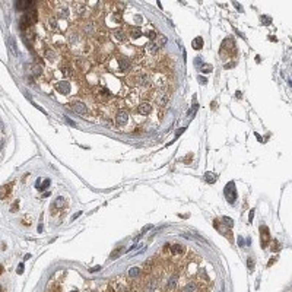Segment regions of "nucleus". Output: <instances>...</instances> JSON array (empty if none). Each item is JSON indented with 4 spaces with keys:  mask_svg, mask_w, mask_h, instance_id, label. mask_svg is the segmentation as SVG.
<instances>
[{
    "mask_svg": "<svg viewBox=\"0 0 292 292\" xmlns=\"http://www.w3.org/2000/svg\"><path fill=\"white\" fill-rule=\"evenodd\" d=\"M70 108L73 110L76 114H79V116H86V114H88V105H86L82 100L73 101V102L70 104Z\"/></svg>",
    "mask_w": 292,
    "mask_h": 292,
    "instance_id": "obj_8",
    "label": "nucleus"
},
{
    "mask_svg": "<svg viewBox=\"0 0 292 292\" xmlns=\"http://www.w3.org/2000/svg\"><path fill=\"white\" fill-rule=\"evenodd\" d=\"M177 281H178V277L175 275L171 276V277H169V282H168V288H169V289H174L175 286H177Z\"/></svg>",
    "mask_w": 292,
    "mask_h": 292,
    "instance_id": "obj_27",
    "label": "nucleus"
},
{
    "mask_svg": "<svg viewBox=\"0 0 292 292\" xmlns=\"http://www.w3.org/2000/svg\"><path fill=\"white\" fill-rule=\"evenodd\" d=\"M97 24L92 22V21H84L80 25H79V32L84 35L85 38H89V37H95L98 31H97Z\"/></svg>",
    "mask_w": 292,
    "mask_h": 292,
    "instance_id": "obj_3",
    "label": "nucleus"
},
{
    "mask_svg": "<svg viewBox=\"0 0 292 292\" xmlns=\"http://www.w3.org/2000/svg\"><path fill=\"white\" fill-rule=\"evenodd\" d=\"M48 185H50V180H48V178H45V180H44V183H42V184H41V180H40V178L37 180V189H38L40 192H42V190H45V189H47Z\"/></svg>",
    "mask_w": 292,
    "mask_h": 292,
    "instance_id": "obj_24",
    "label": "nucleus"
},
{
    "mask_svg": "<svg viewBox=\"0 0 292 292\" xmlns=\"http://www.w3.org/2000/svg\"><path fill=\"white\" fill-rule=\"evenodd\" d=\"M61 75L66 76V77H72V76L75 75L73 67L70 66V64H63V66H61Z\"/></svg>",
    "mask_w": 292,
    "mask_h": 292,
    "instance_id": "obj_19",
    "label": "nucleus"
},
{
    "mask_svg": "<svg viewBox=\"0 0 292 292\" xmlns=\"http://www.w3.org/2000/svg\"><path fill=\"white\" fill-rule=\"evenodd\" d=\"M205 180H206V183L213 184V183H216L218 177H216V174H213V172L208 171V172H205Z\"/></svg>",
    "mask_w": 292,
    "mask_h": 292,
    "instance_id": "obj_23",
    "label": "nucleus"
},
{
    "mask_svg": "<svg viewBox=\"0 0 292 292\" xmlns=\"http://www.w3.org/2000/svg\"><path fill=\"white\" fill-rule=\"evenodd\" d=\"M260 240H261V248H267L270 241V231L266 225L260 226Z\"/></svg>",
    "mask_w": 292,
    "mask_h": 292,
    "instance_id": "obj_10",
    "label": "nucleus"
},
{
    "mask_svg": "<svg viewBox=\"0 0 292 292\" xmlns=\"http://www.w3.org/2000/svg\"><path fill=\"white\" fill-rule=\"evenodd\" d=\"M169 248H171V253L174 256H180V254L184 253V248L181 244H172V245H169Z\"/></svg>",
    "mask_w": 292,
    "mask_h": 292,
    "instance_id": "obj_21",
    "label": "nucleus"
},
{
    "mask_svg": "<svg viewBox=\"0 0 292 292\" xmlns=\"http://www.w3.org/2000/svg\"><path fill=\"white\" fill-rule=\"evenodd\" d=\"M256 137H257V139H259L260 142H263V140H261V136H260V134H257V133H256Z\"/></svg>",
    "mask_w": 292,
    "mask_h": 292,
    "instance_id": "obj_48",
    "label": "nucleus"
},
{
    "mask_svg": "<svg viewBox=\"0 0 292 292\" xmlns=\"http://www.w3.org/2000/svg\"><path fill=\"white\" fill-rule=\"evenodd\" d=\"M127 275H129V277H139L140 276V267H132Z\"/></svg>",
    "mask_w": 292,
    "mask_h": 292,
    "instance_id": "obj_26",
    "label": "nucleus"
},
{
    "mask_svg": "<svg viewBox=\"0 0 292 292\" xmlns=\"http://www.w3.org/2000/svg\"><path fill=\"white\" fill-rule=\"evenodd\" d=\"M247 266H248V270H250V272L253 270V269H254V260L251 259V257H248V259H247Z\"/></svg>",
    "mask_w": 292,
    "mask_h": 292,
    "instance_id": "obj_32",
    "label": "nucleus"
},
{
    "mask_svg": "<svg viewBox=\"0 0 292 292\" xmlns=\"http://www.w3.org/2000/svg\"><path fill=\"white\" fill-rule=\"evenodd\" d=\"M45 58H47L48 61H51V63H54V61H57V53L54 50H51V48H48V50L45 51Z\"/></svg>",
    "mask_w": 292,
    "mask_h": 292,
    "instance_id": "obj_22",
    "label": "nucleus"
},
{
    "mask_svg": "<svg viewBox=\"0 0 292 292\" xmlns=\"http://www.w3.org/2000/svg\"><path fill=\"white\" fill-rule=\"evenodd\" d=\"M94 98L98 100L100 102H107L108 100L113 98V94L108 88H104V86H98L95 91H94Z\"/></svg>",
    "mask_w": 292,
    "mask_h": 292,
    "instance_id": "obj_5",
    "label": "nucleus"
},
{
    "mask_svg": "<svg viewBox=\"0 0 292 292\" xmlns=\"http://www.w3.org/2000/svg\"><path fill=\"white\" fill-rule=\"evenodd\" d=\"M47 26H48V29H50V31H53V32L58 31V21H57V18H56V16H51L50 19H48V22H47Z\"/></svg>",
    "mask_w": 292,
    "mask_h": 292,
    "instance_id": "obj_18",
    "label": "nucleus"
},
{
    "mask_svg": "<svg viewBox=\"0 0 292 292\" xmlns=\"http://www.w3.org/2000/svg\"><path fill=\"white\" fill-rule=\"evenodd\" d=\"M42 72H44V70H42V67L40 66V64H35V66L32 67V75L35 76V77H37V76H40V75H42Z\"/></svg>",
    "mask_w": 292,
    "mask_h": 292,
    "instance_id": "obj_29",
    "label": "nucleus"
},
{
    "mask_svg": "<svg viewBox=\"0 0 292 292\" xmlns=\"http://www.w3.org/2000/svg\"><path fill=\"white\" fill-rule=\"evenodd\" d=\"M129 121H130V113H129V110H126V108L117 110L116 114H114V123H116L117 127H126V126L129 124Z\"/></svg>",
    "mask_w": 292,
    "mask_h": 292,
    "instance_id": "obj_4",
    "label": "nucleus"
},
{
    "mask_svg": "<svg viewBox=\"0 0 292 292\" xmlns=\"http://www.w3.org/2000/svg\"><path fill=\"white\" fill-rule=\"evenodd\" d=\"M54 88L61 95H70L72 94V84L67 82V80H58V82H56Z\"/></svg>",
    "mask_w": 292,
    "mask_h": 292,
    "instance_id": "obj_9",
    "label": "nucleus"
},
{
    "mask_svg": "<svg viewBox=\"0 0 292 292\" xmlns=\"http://www.w3.org/2000/svg\"><path fill=\"white\" fill-rule=\"evenodd\" d=\"M261 22H264V25H269V24L272 22V19L267 16H261Z\"/></svg>",
    "mask_w": 292,
    "mask_h": 292,
    "instance_id": "obj_36",
    "label": "nucleus"
},
{
    "mask_svg": "<svg viewBox=\"0 0 292 292\" xmlns=\"http://www.w3.org/2000/svg\"><path fill=\"white\" fill-rule=\"evenodd\" d=\"M38 232H42V224H40V226H38Z\"/></svg>",
    "mask_w": 292,
    "mask_h": 292,
    "instance_id": "obj_47",
    "label": "nucleus"
},
{
    "mask_svg": "<svg viewBox=\"0 0 292 292\" xmlns=\"http://www.w3.org/2000/svg\"><path fill=\"white\" fill-rule=\"evenodd\" d=\"M137 113L140 116H149L152 113V104L148 102V101H143V102H139L137 104Z\"/></svg>",
    "mask_w": 292,
    "mask_h": 292,
    "instance_id": "obj_12",
    "label": "nucleus"
},
{
    "mask_svg": "<svg viewBox=\"0 0 292 292\" xmlns=\"http://www.w3.org/2000/svg\"><path fill=\"white\" fill-rule=\"evenodd\" d=\"M66 200H64V197H57L56 200L53 202V206H51V213H54L56 210H61V209L66 208Z\"/></svg>",
    "mask_w": 292,
    "mask_h": 292,
    "instance_id": "obj_13",
    "label": "nucleus"
},
{
    "mask_svg": "<svg viewBox=\"0 0 292 292\" xmlns=\"http://www.w3.org/2000/svg\"><path fill=\"white\" fill-rule=\"evenodd\" d=\"M199 80H200V84H202V85H205V84H206V82H208V80H206V79H205V77H200V79H199Z\"/></svg>",
    "mask_w": 292,
    "mask_h": 292,
    "instance_id": "obj_45",
    "label": "nucleus"
},
{
    "mask_svg": "<svg viewBox=\"0 0 292 292\" xmlns=\"http://www.w3.org/2000/svg\"><path fill=\"white\" fill-rule=\"evenodd\" d=\"M203 44H205L203 38H202V37H196L192 41V47L194 50H202V48H203Z\"/></svg>",
    "mask_w": 292,
    "mask_h": 292,
    "instance_id": "obj_20",
    "label": "nucleus"
},
{
    "mask_svg": "<svg viewBox=\"0 0 292 292\" xmlns=\"http://www.w3.org/2000/svg\"><path fill=\"white\" fill-rule=\"evenodd\" d=\"M132 60L130 58L124 57V56H121V54H114V56H111L110 60L107 61V67H108L110 72H113V73H126V72H129V70H132Z\"/></svg>",
    "mask_w": 292,
    "mask_h": 292,
    "instance_id": "obj_1",
    "label": "nucleus"
},
{
    "mask_svg": "<svg viewBox=\"0 0 292 292\" xmlns=\"http://www.w3.org/2000/svg\"><path fill=\"white\" fill-rule=\"evenodd\" d=\"M212 70H213L212 64H202V66H200V72H202V73H205V75L210 73Z\"/></svg>",
    "mask_w": 292,
    "mask_h": 292,
    "instance_id": "obj_28",
    "label": "nucleus"
},
{
    "mask_svg": "<svg viewBox=\"0 0 292 292\" xmlns=\"http://www.w3.org/2000/svg\"><path fill=\"white\" fill-rule=\"evenodd\" d=\"M224 194H225L226 200H228L229 205H234V203L237 202V189H235V183H234V181H229V183L225 185Z\"/></svg>",
    "mask_w": 292,
    "mask_h": 292,
    "instance_id": "obj_6",
    "label": "nucleus"
},
{
    "mask_svg": "<svg viewBox=\"0 0 292 292\" xmlns=\"http://www.w3.org/2000/svg\"><path fill=\"white\" fill-rule=\"evenodd\" d=\"M184 130H185V127H181V129H180V130L175 133V139H178V137H180V136L184 133Z\"/></svg>",
    "mask_w": 292,
    "mask_h": 292,
    "instance_id": "obj_37",
    "label": "nucleus"
},
{
    "mask_svg": "<svg viewBox=\"0 0 292 292\" xmlns=\"http://www.w3.org/2000/svg\"><path fill=\"white\" fill-rule=\"evenodd\" d=\"M253 218H254V209H251V210H250V215H248V224L253 222Z\"/></svg>",
    "mask_w": 292,
    "mask_h": 292,
    "instance_id": "obj_38",
    "label": "nucleus"
},
{
    "mask_svg": "<svg viewBox=\"0 0 292 292\" xmlns=\"http://www.w3.org/2000/svg\"><path fill=\"white\" fill-rule=\"evenodd\" d=\"M22 224H25V225H31V219H29V218H26L25 221L22 219Z\"/></svg>",
    "mask_w": 292,
    "mask_h": 292,
    "instance_id": "obj_42",
    "label": "nucleus"
},
{
    "mask_svg": "<svg viewBox=\"0 0 292 292\" xmlns=\"http://www.w3.org/2000/svg\"><path fill=\"white\" fill-rule=\"evenodd\" d=\"M80 215H82V212H77L76 215H73V219H76V218H79V216H80Z\"/></svg>",
    "mask_w": 292,
    "mask_h": 292,
    "instance_id": "obj_46",
    "label": "nucleus"
},
{
    "mask_svg": "<svg viewBox=\"0 0 292 292\" xmlns=\"http://www.w3.org/2000/svg\"><path fill=\"white\" fill-rule=\"evenodd\" d=\"M123 253V248H118V250H114L113 251V254H111V259H117L120 254Z\"/></svg>",
    "mask_w": 292,
    "mask_h": 292,
    "instance_id": "obj_31",
    "label": "nucleus"
},
{
    "mask_svg": "<svg viewBox=\"0 0 292 292\" xmlns=\"http://www.w3.org/2000/svg\"><path fill=\"white\" fill-rule=\"evenodd\" d=\"M113 38H114L117 42H126L129 40V35H127V32L121 31V29H116V31L113 32Z\"/></svg>",
    "mask_w": 292,
    "mask_h": 292,
    "instance_id": "obj_14",
    "label": "nucleus"
},
{
    "mask_svg": "<svg viewBox=\"0 0 292 292\" xmlns=\"http://www.w3.org/2000/svg\"><path fill=\"white\" fill-rule=\"evenodd\" d=\"M272 250L279 251V241H277V240H273V242H272Z\"/></svg>",
    "mask_w": 292,
    "mask_h": 292,
    "instance_id": "obj_34",
    "label": "nucleus"
},
{
    "mask_svg": "<svg viewBox=\"0 0 292 292\" xmlns=\"http://www.w3.org/2000/svg\"><path fill=\"white\" fill-rule=\"evenodd\" d=\"M0 292H3V288H2V286H0Z\"/></svg>",
    "mask_w": 292,
    "mask_h": 292,
    "instance_id": "obj_50",
    "label": "nucleus"
},
{
    "mask_svg": "<svg viewBox=\"0 0 292 292\" xmlns=\"http://www.w3.org/2000/svg\"><path fill=\"white\" fill-rule=\"evenodd\" d=\"M76 70L84 73V75H88L89 70L92 69V61L88 60V58H82V57H77L76 58Z\"/></svg>",
    "mask_w": 292,
    "mask_h": 292,
    "instance_id": "obj_7",
    "label": "nucleus"
},
{
    "mask_svg": "<svg viewBox=\"0 0 292 292\" xmlns=\"http://www.w3.org/2000/svg\"><path fill=\"white\" fill-rule=\"evenodd\" d=\"M146 37H148L149 40H153V41H155V38H156V32H155V31H148V32H146Z\"/></svg>",
    "mask_w": 292,
    "mask_h": 292,
    "instance_id": "obj_33",
    "label": "nucleus"
},
{
    "mask_svg": "<svg viewBox=\"0 0 292 292\" xmlns=\"http://www.w3.org/2000/svg\"><path fill=\"white\" fill-rule=\"evenodd\" d=\"M222 224H225L228 228H232V226H234V221L231 219V218H228V216H222Z\"/></svg>",
    "mask_w": 292,
    "mask_h": 292,
    "instance_id": "obj_30",
    "label": "nucleus"
},
{
    "mask_svg": "<svg viewBox=\"0 0 292 292\" xmlns=\"http://www.w3.org/2000/svg\"><path fill=\"white\" fill-rule=\"evenodd\" d=\"M18 209H19V200H15V203L12 205L10 210H12V212H18Z\"/></svg>",
    "mask_w": 292,
    "mask_h": 292,
    "instance_id": "obj_35",
    "label": "nucleus"
},
{
    "mask_svg": "<svg viewBox=\"0 0 292 292\" xmlns=\"http://www.w3.org/2000/svg\"><path fill=\"white\" fill-rule=\"evenodd\" d=\"M72 292H77V291H72Z\"/></svg>",
    "mask_w": 292,
    "mask_h": 292,
    "instance_id": "obj_51",
    "label": "nucleus"
},
{
    "mask_svg": "<svg viewBox=\"0 0 292 292\" xmlns=\"http://www.w3.org/2000/svg\"><path fill=\"white\" fill-rule=\"evenodd\" d=\"M89 270H91V272H100V270H101V266H94L92 269H89Z\"/></svg>",
    "mask_w": 292,
    "mask_h": 292,
    "instance_id": "obj_41",
    "label": "nucleus"
},
{
    "mask_svg": "<svg viewBox=\"0 0 292 292\" xmlns=\"http://www.w3.org/2000/svg\"><path fill=\"white\" fill-rule=\"evenodd\" d=\"M168 100H169V94L167 91H159L156 95H155V102H156V105L159 107H164V105H167Z\"/></svg>",
    "mask_w": 292,
    "mask_h": 292,
    "instance_id": "obj_11",
    "label": "nucleus"
},
{
    "mask_svg": "<svg viewBox=\"0 0 292 292\" xmlns=\"http://www.w3.org/2000/svg\"><path fill=\"white\" fill-rule=\"evenodd\" d=\"M158 50H159V47L155 44V41H150L145 45V51H146L149 56H155V54L158 53Z\"/></svg>",
    "mask_w": 292,
    "mask_h": 292,
    "instance_id": "obj_15",
    "label": "nucleus"
},
{
    "mask_svg": "<svg viewBox=\"0 0 292 292\" xmlns=\"http://www.w3.org/2000/svg\"><path fill=\"white\" fill-rule=\"evenodd\" d=\"M232 66H235V61H232V63H229V64H225V67H226V69H229V67H232Z\"/></svg>",
    "mask_w": 292,
    "mask_h": 292,
    "instance_id": "obj_44",
    "label": "nucleus"
},
{
    "mask_svg": "<svg viewBox=\"0 0 292 292\" xmlns=\"http://www.w3.org/2000/svg\"><path fill=\"white\" fill-rule=\"evenodd\" d=\"M275 261H276V257H275V259H272V260H270V261H269V263H267V267H269V266H272V264H273Z\"/></svg>",
    "mask_w": 292,
    "mask_h": 292,
    "instance_id": "obj_43",
    "label": "nucleus"
},
{
    "mask_svg": "<svg viewBox=\"0 0 292 292\" xmlns=\"http://www.w3.org/2000/svg\"><path fill=\"white\" fill-rule=\"evenodd\" d=\"M127 35H129V38H132V40H137V38L142 37L143 34H142V31H140V28H130Z\"/></svg>",
    "mask_w": 292,
    "mask_h": 292,
    "instance_id": "obj_17",
    "label": "nucleus"
},
{
    "mask_svg": "<svg viewBox=\"0 0 292 292\" xmlns=\"http://www.w3.org/2000/svg\"><path fill=\"white\" fill-rule=\"evenodd\" d=\"M2 273H3V266L0 264V275H2Z\"/></svg>",
    "mask_w": 292,
    "mask_h": 292,
    "instance_id": "obj_49",
    "label": "nucleus"
},
{
    "mask_svg": "<svg viewBox=\"0 0 292 292\" xmlns=\"http://www.w3.org/2000/svg\"><path fill=\"white\" fill-rule=\"evenodd\" d=\"M24 269H25V267H24V264H22V263H21V264H19V266H18V273H19V275H21V273H22V272H24Z\"/></svg>",
    "mask_w": 292,
    "mask_h": 292,
    "instance_id": "obj_39",
    "label": "nucleus"
},
{
    "mask_svg": "<svg viewBox=\"0 0 292 292\" xmlns=\"http://www.w3.org/2000/svg\"><path fill=\"white\" fill-rule=\"evenodd\" d=\"M197 291V284L196 282H189L183 288V292H196Z\"/></svg>",
    "mask_w": 292,
    "mask_h": 292,
    "instance_id": "obj_25",
    "label": "nucleus"
},
{
    "mask_svg": "<svg viewBox=\"0 0 292 292\" xmlns=\"http://www.w3.org/2000/svg\"><path fill=\"white\" fill-rule=\"evenodd\" d=\"M238 245H240V247H244V238H242V237H238Z\"/></svg>",
    "mask_w": 292,
    "mask_h": 292,
    "instance_id": "obj_40",
    "label": "nucleus"
},
{
    "mask_svg": "<svg viewBox=\"0 0 292 292\" xmlns=\"http://www.w3.org/2000/svg\"><path fill=\"white\" fill-rule=\"evenodd\" d=\"M86 47H89L88 41L79 31H70L69 32V35H67V48L73 54H82L86 50Z\"/></svg>",
    "mask_w": 292,
    "mask_h": 292,
    "instance_id": "obj_2",
    "label": "nucleus"
},
{
    "mask_svg": "<svg viewBox=\"0 0 292 292\" xmlns=\"http://www.w3.org/2000/svg\"><path fill=\"white\" fill-rule=\"evenodd\" d=\"M12 187H13V184H5L3 187H0V199H2V200H5L9 194H10Z\"/></svg>",
    "mask_w": 292,
    "mask_h": 292,
    "instance_id": "obj_16",
    "label": "nucleus"
}]
</instances>
